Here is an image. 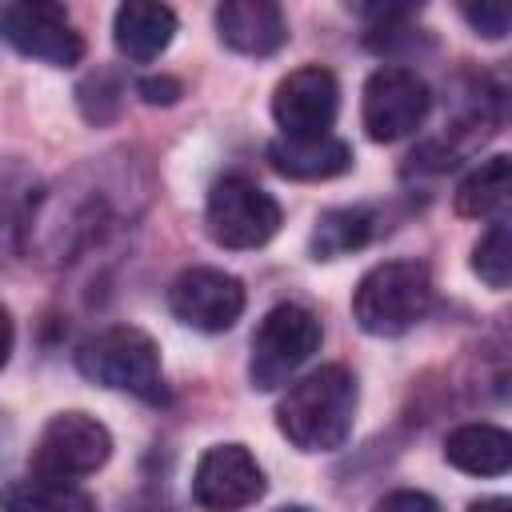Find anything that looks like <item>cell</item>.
I'll return each mask as SVG.
<instances>
[{
  "instance_id": "cell-1",
  "label": "cell",
  "mask_w": 512,
  "mask_h": 512,
  "mask_svg": "<svg viewBox=\"0 0 512 512\" xmlns=\"http://www.w3.org/2000/svg\"><path fill=\"white\" fill-rule=\"evenodd\" d=\"M360 388L344 364H324L296 380L276 404V428L300 452H332L352 436Z\"/></svg>"
},
{
  "instance_id": "cell-2",
  "label": "cell",
  "mask_w": 512,
  "mask_h": 512,
  "mask_svg": "<svg viewBox=\"0 0 512 512\" xmlns=\"http://www.w3.org/2000/svg\"><path fill=\"white\" fill-rule=\"evenodd\" d=\"M432 308V272L420 260H384L360 276L352 316L368 336H404Z\"/></svg>"
},
{
  "instance_id": "cell-3",
  "label": "cell",
  "mask_w": 512,
  "mask_h": 512,
  "mask_svg": "<svg viewBox=\"0 0 512 512\" xmlns=\"http://www.w3.org/2000/svg\"><path fill=\"white\" fill-rule=\"evenodd\" d=\"M76 368L84 380L116 392H132L140 400H164V376H160V348L148 332L132 324L104 328L88 336L76 352Z\"/></svg>"
},
{
  "instance_id": "cell-4",
  "label": "cell",
  "mask_w": 512,
  "mask_h": 512,
  "mask_svg": "<svg viewBox=\"0 0 512 512\" xmlns=\"http://www.w3.org/2000/svg\"><path fill=\"white\" fill-rule=\"evenodd\" d=\"M320 340H324L320 320L304 304H276L252 336V356H248L252 388L272 392L288 384V376L320 352Z\"/></svg>"
},
{
  "instance_id": "cell-5",
  "label": "cell",
  "mask_w": 512,
  "mask_h": 512,
  "mask_svg": "<svg viewBox=\"0 0 512 512\" xmlns=\"http://www.w3.org/2000/svg\"><path fill=\"white\" fill-rule=\"evenodd\" d=\"M204 224L220 248H260L280 228V204L248 176H224L208 192Z\"/></svg>"
},
{
  "instance_id": "cell-6",
  "label": "cell",
  "mask_w": 512,
  "mask_h": 512,
  "mask_svg": "<svg viewBox=\"0 0 512 512\" xmlns=\"http://www.w3.org/2000/svg\"><path fill=\"white\" fill-rule=\"evenodd\" d=\"M112 456V432L88 412H60L44 424L32 448V476L44 480H80L104 468Z\"/></svg>"
},
{
  "instance_id": "cell-7",
  "label": "cell",
  "mask_w": 512,
  "mask_h": 512,
  "mask_svg": "<svg viewBox=\"0 0 512 512\" xmlns=\"http://www.w3.org/2000/svg\"><path fill=\"white\" fill-rule=\"evenodd\" d=\"M432 108V92L428 84L400 64H384L368 76L364 84V100H360V116H364V132L376 144H392L408 132H416L424 124Z\"/></svg>"
},
{
  "instance_id": "cell-8",
  "label": "cell",
  "mask_w": 512,
  "mask_h": 512,
  "mask_svg": "<svg viewBox=\"0 0 512 512\" xmlns=\"http://www.w3.org/2000/svg\"><path fill=\"white\" fill-rule=\"evenodd\" d=\"M168 308L196 332H228L244 312V284L224 268H184L168 284Z\"/></svg>"
},
{
  "instance_id": "cell-9",
  "label": "cell",
  "mask_w": 512,
  "mask_h": 512,
  "mask_svg": "<svg viewBox=\"0 0 512 512\" xmlns=\"http://www.w3.org/2000/svg\"><path fill=\"white\" fill-rule=\"evenodd\" d=\"M336 112H340V84L320 64H304L288 72L272 92V116L280 132L292 140L328 136V128L336 124Z\"/></svg>"
},
{
  "instance_id": "cell-10",
  "label": "cell",
  "mask_w": 512,
  "mask_h": 512,
  "mask_svg": "<svg viewBox=\"0 0 512 512\" xmlns=\"http://www.w3.org/2000/svg\"><path fill=\"white\" fill-rule=\"evenodd\" d=\"M264 496V468L244 444H212L192 472V500L204 512H240Z\"/></svg>"
},
{
  "instance_id": "cell-11",
  "label": "cell",
  "mask_w": 512,
  "mask_h": 512,
  "mask_svg": "<svg viewBox=\"0 0 512 512\" xmlns=\"http://www.w3.org/2000/svg\"><path fill=\"white\" fill-rule=\"evenodd\" d=\"M0 28L20 56H32L52 68H72L84 56V36L72 28L60 4H12L4 8Z\"/></svg>"
},
{
  "instance_id": "cell-12",
  "label": "cell",
  "mask_w": 512,
  "mask_h": 512,
  "mask_svg": "<svg viewBox=\"0 0 512 512\" xmlns=\"http://www.w3.org/2000/svg\"><path fill=\"white\" fill-rule=\"evenodd\" d=\"M216 32L240 56H272L288 44V20L272 0H224L216 8Z\"/></svg>"
},
{
  "instance_id": "cell-13",
  "label": "cell",
  "mask_w": 512,
  "mask_h": 512,
  "mask_svg": "<svg viewBox=\"0 0 512 512\" xmlns=\"http://www.w3.org/2000/svg\"><path fill=\"white\" fill-rule=\"evenodd\" d=\"M176 36V12L168 4H152V0H128L116 8L112 20V40L120 48V56L148 64L156 60Z\"/></svg>"
},
{
  "instance_id": "cell-14",
  "label": "cell",
  "mask_w": 512,
  "mask_h": 512,
  "mask_svg": "<svg viewBox=\"0 0 512 512\" xmlns=\"http://www.w3.org/2000/svg\"><path fill=\"white\" fill-rule=\"evenodd\" d=\"M268 164L288 180H332L352 168V148L332 132L308 140L276 136L268 144Z\"/></svg>"
},
{
  "instance_id": "cell-15",
  "label": "cell",
  "mask_w": 512,
  "mask_h": 512,
  "mask_svg": "<svg viewBox=\"0 0 512 512\" xmlns=\"http://www.w3.org/2000/svg\"><path fill=\"white\" fill-rule=\"evenodd\" d=\"M444 460L468 476H504L512 468V436L496 424H464L448 432Z\"/></svg>"
},
{
  "instance_id": "cell-16",
  "label": "cell",
  "mask_w": 512,
  "mask_h": 512,
  "mask_svg": "<svg viewBox=\"0 0 512 512\" xmlns=\"http://www.w3.org/2000/svg\"><path fill=\"white\" fill-rule=\"evenodd\" d=\"M36 176L20 160H0V260H8L36 216Z\"/></svg>"
},
{
  "instance_id": "cell-17",
  "label": "cell",
  "mask_w": 512,
  "mask_h": 512,
  "mask_svg": "<svg viewBox=\"0 0 512 512\" xmlns=\"http://www.w3.org/2000/svg\"><path fill=\"white\" fill-rule=\"evenodd\" d=\"M508 192H512V160L504 152L488 156L476 172H468L456 188V212L468 220H504L508 208Z\"/></svg>"
},
{
  "instance_id": "cell-18",
  "label": "cell",
  "mask_w": 512,
  "mask_h": 512,
  "mask_svg": "<svg viewBox=\"0 0 512 512\" xmlns=\"http://www.w3.org/2000/svg\"><path fill=\"white\" fill-rule=\"evenodd\" d=\"M0 512H100L96 500L64 480L24 476L0 488Z\"/></svg>"
},
{
  "instance_id": "cell-19",
  "label": "cell",
  "mask_w": 512,
  "mask_h": 512,
  "mask_svg": "<svg viewBox=\"0 0 512 512\" xmlns=\"http://www.w3.org/2000/svg\"><path fill=\"white\" fill-rule=\"evenodd\" d=\"M368 236H372V212L368 208H328V212H320V220L308 236V252L316 260H336V256L364 248Z\"/></svg>"
},
{
  "instance_id": "cell-20",
  "label": "cell",
  "mask_w": 512,
  "mask_h": 512,
  "mask_svg": "<svg viewBox=\"0 0 512 512\" xmlns=\"http://www.w3.org/2000/svg\"><path fill=\"white\" fill-rule=\"evenodd\" d=\"M472 272H476L488 288H496V292H504V288H508V280H512L508 220H492V228L476 240V248H472Z\"/></svg>"
},
{
  "instance_id": "cell-21",
  "label": "cell",
  "mask_w": 512,
  "mask_h": 512,
  "mask_svg": "<svg viewBox=\"0 0 512 512\" xmlns=\"http://www.w3.org/2000/svg\"><path fill=\"white\" fill-rule=\"evenodd\" d=\"M120 96H124V84H120V76L108 72V68H96V72H92L88 80H80V88H76L80 112H84L92 124L112 120L116 108H120Z\"/></svg>"
},
{
  "instance_id": "cell-22",
  "label": "cell",
  "mask_w": 512,
  "mask_h": 512,
  "mask_svg": "<svg viewBox=\"0 0 512 512\" xmlns=\"http://www.w3.org/2000/svg\"><path fill=\"white\" fill-rule=\"evenodd\" d=\"M460 12H464V20L476 28V36L504 40V32H508V8H504V4H464Z\"/></svg>"
},
{
  "instance_id": "cell-23",
  "label": "cell",
  "mask_w": 512,
  "mask_h": 512,
  "mask_svg": "<svg viewBox=\"0 0 512 512\" xmlns=\"http://www.w3.org/2000/svg\"><path fill=\"white\" fill-rule=\"evenodd\" d=\"M376 512H440V504H436V496H428L420 488H396L376 500Z\"/></svg>"
},
{
  "instance_id": "cell-24",
  "label": "cell",
  "mask_w": 512,
  "mask_h": 512,
  "mask_svg": "<svg viewBox=\"0 0 512 512\" xmlns=\"http://www.w3.org/2000/svg\"><path fill=\"white\" fill-rule=\"evenodd\" d=\"M136 92H140V100L144 104H152V108H168V104H176L180 100V80L176 76H144L140 84H136Z\"/></svg>"
},
{
  "instance_id": "cell-25",
  "label": "cell",
  "mask_w": 512,
  "mask_h": 512,
  "mask_svg": "<svg viewBox=\"0 0 512 512\" xmlns=\"http://www.w3.org/2000/svg\"><path fill=\"white\" fill-rule=\"evenodd\" d=\"M12 316H8V308L0 304V368L8 364V356H12Z\"/></svg>"
},
{
  "instance_id": "cell-26",
  "label": "cell",
  "mask_w": 512,
  "mask_h": 512,
  "mask_svg": "<svg viewBox=\"0 0 512 512\" xmlns=\"http://www.w3.org/2000/svg\"><path fill=\"white\" fill-rule=\"evenodd\" d=\"M468 512H512V504H508L504 496H484V500H476Z\"/></svg>"
},
{
  "instance_id": "cell-27",
  "label": "cell",
  "mask_w": 512,
  "mask_h": 512,
  "mask_svg": "<svg viewBox=\"0 0 512 512\" xmlns=\"http://www.w3.org/2000/svg\"><path fill=\"white\" fill-rule=\"evenodd\" d=\"M280 512H304V508H280Z\"/></svg>"
}]
</instances>
